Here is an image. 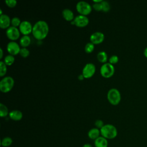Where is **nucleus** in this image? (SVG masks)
Segmentation results:
<instances>
[{
  "instance_id": "473e14b6",
  "label": "nucleus",
  "mask_w": 147,
  "mask_h": 147,
  "mask_svg": "<svg viewBox=\"0 0 147 147\" xmlns=\"http://www.w3.org/2000/svg\"><path fill=\"white\" fill-rule=\"evenodd\" d=\"M84 78V76L82 74H80V75L78 76V79H79V80H83Z\"/></svg>"
},
{
  "instance_id": "7ed1b4c3",
  "label": "nucleus",
  "mask_w": 147,
  "mask_h": 147,
  "mask_svg": "<svg viewBox=\"0 0 147 147\" xmlns=\"http://www.w3.org/2000/svg\"><path fill=\"white\" fill-rule=\"evenodd\" d=\"M14 84V80L10 76L3 78L0 81V90L3 93L9 92Z\"/></svg>"
},
{
  "instance_id": "72a5a7b5",
  "label": "nucleus",
  "mask_w": 147,
  "mask_h": 147,
  "mask_svg": "<svg viewBox=\"0 0 147 147\" xmlns=\"http://www.w3.org/2000/svg\"><path fill=\"white\" fill-rule=\"evenodd\" d=\"M144 55L147 58V47L145 48V49L144 50Z\"/></svg>"
},
{
  "instance_id": "2f4dec72",
  "label": "nucleus",
  "mask_w": 147,
  "mask_h": 147,
  "mask_svg": "<svg viewBox=\"0 0 147 147\" xmlns=\"http://www.w3.org/2000/svg\"><path fill=\"white\" fill-rule=\"evenodd\" d=\"M3 56V51L2 48H0V59H2Z\"/></svg>"
},
{
  "instance_id": "39448f33",
  "label": "nucleus",
  "mask_w": 147,
  "mask_h": 147,
  "mask_svg": "<svg viewBox=\"0 0 147 147\" xmlns=\"http://www.w3.org/2000/svg\"><path fill=\"white\" fill-rule=\"evenodd\" d=\"M76 9L80 14L87 16L92 11L91 5L85 1H80L76 5Z\"/></svg>"
},
{
  "instance_id": "cd10ccee",
  "label": "nucleus",
  "mask_w": 147,
  "mask_h": 147,
  "mask_svg": "<svg viewBox=\"0 0 147 147\" xmlns=\"http://www.w3.org/2000/svg\"><path fill=\"white\" fill-rule=\"evenodd\" d=\"M119 60V58H118V56L115 55H111L109 59V63L112 64H115L117 63Z\"/></svg>"
},
{
  "instance_id": "4be33fe9",
  "label": "nucleus",
  "mask_w": 147,
  "mask_h": 147,
  "mask_svg": "<svg viewBox=\"0 0 147 147\" xmlns=\"http://www.w3.org/2000/svg\"><path fill=\"white\" fill-rule=\"evenodd\" d=\"M14 60H15L14 56L12 55L9 54L5 57L3 61L7 65H11L14 62Z\"/></svg>"
},
{
  "instance_id": "393cba45",
  "label": "nucleus",
  "mask_w": 147,
  "mask_h": 147,
  "mask_svg": "<svg viewBox=\"0 0 147 147\" xmlns=\"http://www.w3.org/2000/svg\"><path fill=\"white\" fill-rule=\"evenodd\" d=\"M21 21L20 20V18L18 17H14L11 19V24L12 26L17 27L19 26Z\"/></svg>"
},
{
  "instance_id": "b1692460",
  "label": "nucleus",
  "mask_w": 147,
  "mask_h": 147,
  "mask_svg": "<svg viewBox=\"0 0 147 147\" xmlns=\"http://www.w3.org/2000/svg\"><path fill=\"white\" fill-rule=\"evenodd\" d=\"M94 49V44L91 42H87L84 47V50L86 53H91Z\"/></svg>"
},
{
  "instance_id": "9d476101",
  "label": "nucleus",
  "mask_w": 147,
  "mask_h": 147,
  "mask_svg": "<svg viewBox=\"0 0 147 147\" xmlns=\"http://www.w3.org/2000/svg\"><path fill=\"white\" fill-rule=\"evenodd\" d=\"M32 29L33 26L32 24L27 20L21 21L19 26V30L24 35H28L29 33L32 32Z\"/></svg>"
},
{
  "instance_id": "f704fd0d",
  "label": "nucleus",
  "mask_w": 147,
  "mask_h": 147,
  "mask_svg": "<svg viewBox=\"0 0 147 147\" xmlns=\"http://www.w3.org/2000/svg\"><path fill=\"white\" fill-rule=\"evenodd\" d=\"M82 147H92L90 144H85Z\"/></svg>"
},
{
  "instance_id": "4468645a",
  "label": "nucleus",
  "mask_w": 147,
  "mask_h": 147,
  "mask_svg": "<svg viewBox=\"0 0 147 147\" xmlns=\"http://www.w3.org/2000/svg\"><path fill=\"white\" fill-rule=\"evenodd\" d=\"M9 117L14 121H20L22 119L23 117V114L22 111L18 110H13L9 112Z\"/></svg>"
},
{
  "instance_id": "6e6552de",
  "label": "nucleus",
  "mask_w": 147,
  "mask_h": 147,
  "mask_svg": "<svg viewBox=\"0 0 147 147\" xmlns=\"http://www.w3.org/2000/svg\"><path fill=\"white\" fill-rule=\"evenodd\" d=\"M96 70V67L94 64L88 63L84 65L82 69V74L84 78H90L94 75Z\"/></svg>"
},
{
  "instance_id": "20e7f679",
  "label": "nucleus",
  "mask_w": 147,
  "mask_h": 147,
  "mask_svg": "<svg viewBox=\"0 0 147 147\" xmlns=\"http://www.w3.org/2000/svg\"><path fill=\"white\" fill-rule=\"evenodd\" d=\"M107 97L109 102L113 105H118L121 99V93L115 88H111L108 91Z\"/></svg>"
},
{
  "instance_id": "f03ea898",
  "label": "nucleus",
  "mask_w": 147,
  "mask_h": 147,
  "mask_svg": "<svg viewBox=\"0 0 147 147\" xmlns=\"http://www.w3.org/2000/svg\"><path fill=\"white\" fill-rule=\"evenodd\" d=\"M100 134L106 139H113L118 134V131L115 126L112 124H106L100 129Z\"/></svg>"
},
{
  "instance_id": "c9c22d12",
  "label": "nucleus",
  "mask_w": 147,
  "mask_h": 147,
  "mask_svg": "<svg viewBox=\"0 0 147 147\" xmlns=\"http://www.w3.org/2000/svg\"><path fill=\"white\" fill-rule=\"evenodd\" d=\"M102 1L103 0H93V2L98 3V2H102Z\"/></svg>"
},
{
  "instance_id": "f3484780",
  "label": "nucleus",
  "mask_w": 147,
  "mask_h": 147,
  "mask_svg": "<svg viewBox=\"0 0 147 147\" xmlns=\"http://www.w3.org/2000/svg\"><path fill=\"white\" fill-rule=\"evenodd\" d=\"M100 129L96 127H93L88 132V137L93 140H96L97 138L100 137Z\"/></svg>"
},
{
  "instance_id": "dca6fc26",
  "label": "nucleus",
  "mask_w": 147,
  "mask_h": 147,
  "mask_svg": "<svg viewBox=\"0 0 147 147\" xmlns=\"http://www.w3.org/2000/svg\"><path fill=\"white\" fill-rule=\"evenodd\" d=\"M94 145L95 147H107V139L101 136L94 140Z\"/></svg>"
},
{
  "instance_id": "ddd939ff",
  "label": "nucleus",
  "mask_w": 147,
  "mask_h": 147,
  "mask_svg": "<svg viewBox=\"0 0 147 147\" xmlns=\"http://www.w3.org/2000/svg\"><path fill=\"white\" fill-rule=\"evenodd\" d=\"M11 24V19L9 15L3 14L0 15V27L2 29L8 28Z\"/></svg>"
},
{
  "instance_id": "a878e982",
  "label": "nucleus",
  "mask_w": 147,
  "mask_h": 147,
  "mask_svg": "<svg viewBox=\"0 0 147 147\" xmlns=\"http://www.w3.org/2000/svg\"><path fill=\"white\" fill-rule=\"evenodd\" d=\"M20 55L23 57H28L30 54V51L29 49L26 47H22L21 48L20 53Z\"/></svg>"
},
{
  "instance_id": "f8f14e48",
  "label": "nucleus",
  "mask_w": 147,
  "mask_h": 147,
  "mask_svg": "<svg viewBox=\"0 0 147 147\" xmlns=\"http://www.w3.org/2000/svg\"><path fill=\"white\" fill-rule=\"evenodd\" d=\"M90 41L94 44H98L103 42L105 39V34L101 32H95L90 37Z\"/></svg>"
},
{
  "instance_id": "6ab92c4d",
  "label": "nucleus",
  "mask_w": 147,
  "mask_h": 147,
  "mask_svg": "<svg viewBox=\"0 0 147 147\" xmlns=\"http://www.w3.org/2000/svg\"><path fill=\"white\" fill-rule=\"evenodd\" d=\"M96 57L99 61L105 63H106V61L107 60V54L105 51H101L98 53Z\"/></svg>"
},
{
  "instance_id": "5701e85b",
  "label": "nucleus",
  "mask_w": 147,
  "mask_h": 147,
  "mask_svg": "<svg viewBox=\"0 0 147 147\" xmlns=\"http://www.w3.org/2000/svg\"><path fill=\"white\" fill-rule=\"evenodd\" d=\"M7 72V65L4 61L1 60L0 61V76H4Z\"/></svg>"
},
{
  "instance_id": "c85d7f7f",
  "label": "nucleus",
  "mask_w": 147,
  "mask_h": 147,
  "mask_svg": "<svg viewBox=\"0 0 147 147\" xmlns=\"http://www.w3.org/2000/svg\"><path fill=\"white\" fill-rule=\"evenodd\" d=\"M92 7L96 11H101L102 10V5L101 2H94L92 4Z\"/></svg>"
},
{
  "instance_id": "c756f323",
  "label": "nucleus",
  "mask_w": 147,
  "mask_h": 147,
  "mask_svg": "<svg viewBox=\"0 0 147 147\" xmlns=\"http://www.w3.org/2000/svg\"><path fill=\"white\" fill-rule=\"evenodd\" d=\"M5 3L10 7H13L17 5V1L16 0H5Z\"/></svg>"
},
{
  "instance_id": "e433bc0d",
  "label": "nucleus",
  "mask_w": 147,
  "mask_h": 147,
  "mask_svg": "<svg viewBox=\"0 0 147 147\" xmlns=\"http://www.w3.org/2000/svg\"><path fill=\"white\" fill-rule=\"evenodd\" d=\"M3 12H2V9L1 8L0 9V15H2V14H3Z\"/></svg>"
},
{
  "instance_id": "2eb2a0df",
  "label": "nucleus",
  "mask_w": 147,
  "mask_h": 147,
  "mask_svg": "<svg viewBox=\"0 0 147 147\" xmlns=\"http://www.w3.org/2000/svg\"><path fill=\"white\" fill-rule=\"evenodd\" d=\"M62 15L63 18L67 21H72L75 18L73 11L68 8H65L63 10Z\"/></svg>"
},
{
  "instance_id": "423d86ee",
  "label": "nucleus",
  "mask_w": 147,
  "mask_h": 147,
  "mask_svg": "<svg viewBox=\"0 0 147 147\" xmlns=\"http://www.w3.org/2000/svg\"><path fill=\"white\" fill-rule=\"evenodd\" d=\"M114 66L109 62L103 63L100 68V73L101 75L106 78H109L112 76L114 74Z\"/></svg>"
},
{
  "instance_id": "0eeeda50",
  "label": "nucleus",
  "mask_w": 147,
  "mask_h": 147,
  "mask_svg": "<svg viewBox=\"0 0 147 147\" xmlns=\"http://www.w3.org/2000/svg\"><path fill=\"white\" fill-rule=\"evenodd\" d=\"M71 24H75L78 27H84L87 25L89 23V19L87 16L79 14L71 21Z\"/></svg>"
},
{
  "instance_id": "9b49d317",
  "label": "nucleus",
  "mask_w": 147,
  "mask_h": 147,
  "mask_svg": "<svg viewBox=\"0 0 147 147\" xmlns=\"http://www.w3.org/2000/svg\"><path fill=\"white\" fill-rule=\"evenodd\" d=\"M6 49L9 54L14 56L20 53L21 48L18 42L14 41H11L7 43Z\"/></svg>"
},
{
  "instance_id": "1a4fd4ad",
  "label": "nucleus",
  "mask_w": 147,
  "mask_h": 147,
  "mask_svg": "<svg viewBox=\"0 0 147 147\" xmlns=\"http://www.w3.org/2000/svg\"><path fill=\"white\" fill-rule=\"evenodd\" d=\"M6 34L9 39L14 41L19 38L20 36V31L18 28L10 26L7 29Z\"/></svg>"
},
{
  "instance_id": "412c9836",
  "label": "nucleus",
  "mask_w": 147,
  "mask_h": 147,
  "mask_svg": "<svg viewBox=\"0 0 147 147\" xmlns=\"http://www.w3.org/2000/svg\"><path fill=\"white\" fill-rule=\"evenodd\" d=\"M13 143V140L11 137H6L1 140V146L3 147H8Z\"/></svg>"
},
{
  "instance_id": "bb28decb",
  "label": "nucleus",
  "mask_w": 147,
  "mask_h": 147,
  "mask_svg": "<svg viewBox=\"0 0 147 147\" xmlns=\"http://www.w3.org/2000/svg\"><path fill=\"white\" fill-rule=\"evenodd\" d=\"M102 11L105 12H107L110 10V5L109 2L107 1H102Z\"/></svg>"
},
{
  "instance_id": "7c9ffc66",
  "label": "nucleus",
  "mask_w": 147,
  "mask_h": 147,
  "mask_svg": "<svg viewBox=\"0 0 147 147\" xmlns=\"http://www.w3.org/2000/svg\"><path fill=\"white\" fill-rule=\"evenodd\" d=\"M104 125H105L103 123V122L101 119H97L95 122V126H96V128H98L99 129H100Z\"/></svg>"
},
{
  "instance_id": "f257e3e1",
  "label": "nucleus",
  "mask_w": 147,
  "mask_h": 147,
  "mask_svg": "<svg viewBox=\"0 0 147 147\" xmlns=\"http://www.w3.org/2000/svg\"><path fill=\"white\" fill-rule=\"evenodd\" d=\"M49 32L48 23L44 20H38L33 25L32 34L35 38L42 40L45 38Z\"/></svg>"
},
{
  "instance_id": "a211bd4d",
  "label": "nucleus",
  "mask_w": 147,
  "mask_h": 147,
  "mask_svg": "<svg viewBox=\"0 0 147 147\" xmlns=\"http://www.w3.org/2000/svg\"><path fill=\"white\" fill-rule=\"evenodd\" d=\"M31 42V38L28 35H24L20 39V44L22 47H27Z\"/></svg>"
},
{
  "instance_id": "aec40b11",
  "label": "nucleus",
  "mask_w": 147,
  "mask_h": 147,
  "mask_svg": "<svg viewBox=\"0 0 147 147\" xmlns=\"http://www.w3.org/2000/svg\"><path fill=\"white\" fill-rule=\"evenodd\" d=\"M9 114L8 108L7 106L3 104L2 103H0V116L1 117H5Z\"/></svg>"
}]
</instances>
